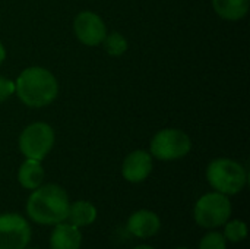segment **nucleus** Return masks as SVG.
<instances>
[{
  "mask_svg": "<svg viewBox=\"0 0 250 249\" xmlns=\"http://www.w3.org/2000/svg\"><path fill=\"white\" fill-rule=\"evenodd\" d=\"M69 205L66 191L56 183H47L34 189L28 197L26 214L37 225L54 226L66 222Z\"/></svg>",
  "mask_w": 250,
  "mask_h": 249,
  "instance_id": "obj_1",
  "label": "nucleus"
},
{
  "mask_svg": "<svg viewBox=\"0 0 250 249\" xmlns=\"http://www.w3.org/2000/svg\"><path fill=\"white\" fill-rule=\"evenodd\" d=\"M15 92L26 107L41 109L57 98L59 82L48 69L31 66L23 69L16 78Z\"/></svg>",
  "mask_w": 250,
  "mask_h": 249,
  "instance_id": "obj_2",
  "label": "nucleus"
},
{
  "mask_svg": "<svg viewBox=\"0 0 250 249\" xmlns=\"http://www.w3.org/2000/svg\"><path fill=\"white\" fill-rule=\"evenodd\" d=\"M207 181L215 192L236 195L246 186L248 173L239 161L223 157L208 164Z\"/></svg>",
  "mask_w": 250,
  "mask_h": 249,
  "instance_id": "obj_3",
  "label": "nucleus"
},
{
  "mask_svg": "<svg viewBox=\"0 0 250 249\" xmlns=\"http://www.w3.org/2000/svg\"><path fill=\"white\" fill-rule=\"evenodd\" d=\"M193 217L198 226L204 229H217L224 226L231 217V203L229 195L208 192L202 195L193 208Z\"/></svg>",
  "mask_w": 250,
  "mask_h": 249,
  "instance_id": "obj_4",
  "label": "nucleus"
},
{
  "mask_svg": "<svg viewBox=\"0 0 250 249\" xmlns=\"http://www.w3.org/2000/svg\"><path fill=\"white\" fill-rule=\"evenodd\" d=\"M192 150L190 136L177 128H166L157 132L149 144V154L161 161H173L186 157Z\"/></svg>",
  "mask_w": 250,
  "mask_h": 249,
  "instance_id": "obj_5",
  "label": "nucleus"
},
{
  "mask_svg": "<svg viewBox=\"0 0 250 249\" xmlns=\"http://www.w3.org/2000/svg\"><path fill=\"white\" fill-rule=\"evenodd\" d=\"M54 131L45 122L28 125L19 135V150L25 158L42 161L54 147Z\"/></svg>",
  "mask_w": 250,
  "mask_h": 249,
  "instance_id": "obj_6",
  "label": "nucleus"
},
{
  "mask_svg": "<svg viewBox=\"0 0 250 249\" xmlns=\"http://www.w3.org/2000/svg\"><path fill=\"white\" fill-rule=\"evenodd\" d=\"M31 241V226L15 213L0 214V249H25Z\"/></svg>",
  "mask_w": 250,
  "mask_h": 249,
  "instance_id": "obj_7",
  "label": "nucleus"
},
{
  "mask_svg": "<svg viewBox=\"0 0 250 249\" xmlns=\"http://www.w3.org/2000/svg\"><path fill=\"white\" fill-rule=\"evenodd\" d=\"M73 32L82 44L88 47H95L101 44L105 38L107 26L98 13L82 10L73 19Z\"/></svg>",
  "mask_w": 250,
  "mask_h": 249,
  "instance_id": "obj_8",
  "label": "nucleus"
},
{
  "mask_svg": "<svg viewBox=\"0 0 250 249\" xmlns=\"http://www.w3.org/2000/svg\"><path fill=\"white\" fill-rule=\"evenodd\" d=\"M152 156L145 150H135L122 164V176L130 183L144 182L152 172Z\"/></svg>",
  "mask_w": 250,
  "mask_h": 249,
  "instance_id": "obj_9",
  "label": "nucleus"
},
{
  "mask_svg": "<svg viewBox=\"0 0 250 249\" xmlns=\"http://www.w3.org/2000/svg\"><path fill=\"white\" fill-rule=\"evenodd\" d=\"M161 229L160 217L151 210H138L127 219V230L139 239L155 236Z\"/></svg>",
  "mask_w": 250,
  "mask_h": 249,
  "instance_id": "obj_10",
  "label": "nucleus"
},
{
  "mask_svg": "<svg viewBox=\"0 0 250 249\" xmlns=\"http://www.w3.org/2000/svg\"><path fill=\"white\" fill-rule=\"evenodd\" d=\"M81 245L82 233L79 227L64 222L54 225L50 235V249H81Z\"/></svg>",
  "mask_w": 250,
  "mask_h": 249,
  "instance_id": "obj_11",
  "label": "nucleus"
},
{
  "mask_svg": "<svg viewBox=\"0 0 250 249\" xmlns=\"http://www.w3.org/2000/svg\"><path fill=\"white\" fill-rule=\"evenodd\" d=\"M42 181H44V169L41 166V161L25 158V161L21 164L18 170V182L21 183V186L34 191L42 185Z\"/></svg>",
  "mask_w": 250,
  "mask_h": 249,
  "instance_id": "obj_12",
  "label": "nucleus"
},
{
  "mask_svg": "<svg viewBox=\"0 0 250 249\" xmlns=\"http://www.w3.org/2000/svg\"><path fill=\"white\" fill-rule=\"evenodd\" d=\"M97 216L98 211L95 205L89 201L81 200L69 205V213L66 220H69V223H72L76 227H86L97 220Z\"/></svg>",
  "mask_w": 250,
  "mask_h": 249,
  "instance_id": "obj_13",
  "label": "nucleus"
},
{
  "mask_svg": "<svg viewBox=\"0 0 250 249\" xmlns=\"http://www.w3.org/2000/svg\"><path fill=\"white\" fill-rule=\"evenodd\" d=\"M249 0H212V9L226 21H240L249 12Z\"/></svg>",
  "mask_w": 250,
  "mask_h": 249,
  "instance_id": "obj_14",
  "label": "nucleus"
},
{
  "mask_svg": "<svg viewBox=\"0 0 250 249\" xmlns=\"http://www.w3.org/2000/svg\"><path fill=\"white\" fill-rule=\"evenodd\" d=\"M101 44L104 45L105 53L110 54V56H114V57H119V56L125 54L127 51V48H129V43H127L126 37L123 34H120V32H116V31H113L110 34L107 32V35H105V38L103 40Z\"/></svg>",
  "mask_w": 250,
  "mask_h": 249,
  "instance_id": "obj_15",
  "label": "nucleus"
},
{
  "mask_svg": "<svg viewBox=\"0 0 250 249\" xmlns=\"http://www.w3.org/2000/svg\"><path fill=\"white\" fill-rule=\"evenodd\" d=\"M223 236L226 238L227 242L239 244V242L246 239V236H248V226L242 220H229L224 225Z\"/></svg>",
  "mask_w": 250,
  "mask_h": 249,
  "instance_id": "obj_16",
  "label": "nucleus"
},
{
  "mask_svg": "<svg viewBox=\"0 0 250 249\" xmlns=\"http://www.w3.org/2000/svg\"><path fill=\"white\" fill-rule=\"evenodd\" d=\"M199 249H227V241L223 233L212 230L204 235L199 242Z\"/></svg>",
  "mask_w": 250,
  "mask_h": 249,
  "instance_id": "obj_17",
  "label": "nucleus"
},
{
  "mask_svg": "<svg viewBox=\"0 0 250 249\" xmlns=\"http://www.w3.org/2000/svg\"><path fill=\"white\" fill-rule=\"evenodd\" d=\"M15 94V82L9 78L0 76V103L9 100Z\"/></svg>",
  "mask_w": 250,
  "mask_h": 249,
  "instance_id": "obj_18",
  "label": "nucleus"
},
{
  "mask_svg": "<svg viewBox=\"0 0 250 249\" xmlns=\"http://www.w3.org/2000/svg\"><path fill=\"white\" fill-rule=\"evenodd\" d=\"M4 59H6V48H4L3 43L0 41V66H1V63L4 62Z\"/></svg>",
  "mask_w": 250,
  "mask_h": 249,
  "instance_id": "obj_19",
  "label": "nucleus"
},
{
  "mask_svg": "<svg viewBox=\"0 0 250 249\" xmlns=\"http://www.w3.org/2000/svg\"><path fill=\"white\" fill-rule=\"evenodd\" d=\"M133 249H155L152 248V247H149V245H139V247H136V248Z\"/></svg>",
  "mask_w": 250,
  "mask_h": 249,
  "instance_id": "obj_20",
  "label": "nucleus"
},
{
  "mask_svg": "<svg viewBox=\"0 0 250 249\" xmlns=\"http://www.w3.org/2000/svg\"><path fill=\"white\" fill-rule=\"evenodd\" d=\"M25 249H37V248H28V247H26V248H25Z\"/></svg>",
  "mask_w": 250,
  "mask_h": 249,
  "instance_id": "obj_21",
  "label": "nucleus"
},
{
  "mask_svg": "<svg viewBox=\"0 0 250 249\" xmlns=\"http://www.w3.org/2000/svg\"><path fill=\"white\" fill-rule=\"evenodd\" d=\"M176 249H189V248H176Z\"/></svg>",
  "mask_w": 250,
  "mask_h": 249,
  "instance_id": "obj_22",
  "label": "nucleus"
}]
</instances>
